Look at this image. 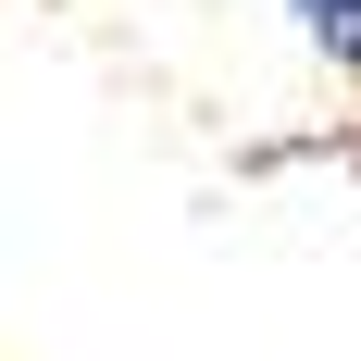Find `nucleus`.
Listing matches in <instances>:
<instances>
[{
    "mask_svg": "<svg viewBox=\"0 0 361 361\" xmlns=\"http://www.w3.org/2000/svg\"><path fill=\"white\" fill-rule=\"evenodd\" d=\"M299 25H312V50L361 63V0H299Z\"/></svg>",
    "mask_w": 361,
    "mask_h": 361,
    "instance_id": "f257e3e1",
    "label": "nucleus"
}]
</instances>
